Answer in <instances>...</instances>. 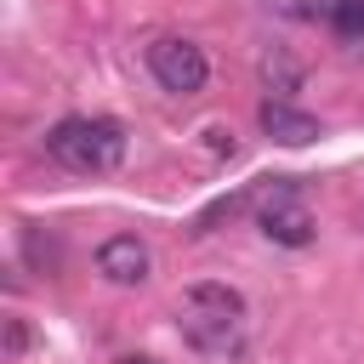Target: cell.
<instances>
[{
    "instance_id": "5",
    "label": "cell",
    "mask_w": 364,
    "mask_h": 364,
    "mask_svg": "<svg viewBox=\"0 0 364 364\" xmlns=\"http://www.w3.org/2000/svg\"><path fill=\"white\" fill-rule=\"evenodd\" d=\"M148 267H154V256H148V245L136 233H114V239L97 245V273L108 284H142Z\"/></svg>"
},
{
    "instance_id": "8",
    "label": "cell",
    "mask_w": 364,
    "mask_h": 364,
    "mask_svg": "<svg viewBox=\"0 0 364 364\" xmlns=\"http://www.w3.org/2000/svg\"><path fill=\"white\" fill-rule=\"evenodd\" d=\"M245 205H250V188H233V193H222V199H210V205H205V210L193 216V233H210L216 222H233V216H239Z\"/></svg>"
},
{
    "instance_id": "11",
    "label": "cell",
    "mask_w": 364,
    "mask_h": 364,
    "mask_svg": "<svg viewBox=\"0 0 364 364\" xmlns=\"http://www.w3.org/2000/svg\"><path fill=\"white\" fill-rule=\"evenodd\" d=\"M125 364H154V358H125Z\"/></svg>"
},
{
    "instance_id": "10",
    "label": "cell",
    "mask_w": 364,
    "mask_h": 364,
    "mask_svg": "<svg viewBox=\"0 0 364 364\" xmlns=\"http://www.w3.org/2000/svg\"><path fill=\"white\" fill-rule=\"evenodd\" d=\"M0 353H6V358H23V353H28V324H23L17 313L6 318V336H0Z\"/></svg>"
},
{
    "instance_id": "9",
    "label": "cell",
    "mask_w": 364,
    "mask_h": 364,
    "mask_svg": "<svg viewBox=\"0 0 364 364\" xmlns=\"http://www.w3.org/2000/svg\"><path fill=\"white\" fill-rule=\"evenodd\" d=\"M262 80H267V97H273V91L290 97V91L301 85V68H296L284 51H267V57H262Z\"/></svg>"
},
{
    "instance_id": "7",
    "label": "cell",
    "mask_w": 364,
    "mask_h": 364,
    "mask_svg": "<svg viewBox=\"0 0 364 364\" xmlns=\"http://www.w3.org/2000/svg\"><path fill=\"white\" fill-rule=\"evenodd\" d=\"M330 28H336V40L364 51V0H336L330 6Z\"/></svg>"
},
{
    "instance_id": "4",
    "label": "cell",
    "mask_w": 364,
    "mask_h": 364,
    "mask_svg": "<svg viewBox=\"0 0 364 364\" xmlns=\"http://www.w3.org/2000/svg\"><path fill=\"white\" fill-rule=\"evenodd\" d=\"M256 222H262V233H267L273 245H284V250H301V245H313V233H318L313 210L301 205L296 182H284V176H279V188L267 193V205H262Z\"/></svg>"
},
{
    "instance_id": "3",
    "label": "cell",
    "mask_w": 364,
    "mask_h": 364,
    "mask_svg": "<svg viewBox=\"0 0 364 364\" xmlns=\"http://www.w3.org/2000/svg\"><path fill=\"white\" fill-rule=\"evenodd\" d=\"M148 74H154L165 91L193 97V91H205V80H210V57H205V46H193V40H182V34H159V40L148 46Z\"/></svg>"
},
{
    "instance_id": "2",
    "label": "cell",
    "mask_w": 364,
    "mask_h": 364,
    "mask_svg": "<svg viewBox=\"0 0 364 364\" xmlns=\"http://www.w3.org/2000/svg\"><path fill=\"white\" fill-rule=\"evenodd\" d=\"M125 148H131L125 125H119V119H102V114H74V119H57V125L46 131V154H51L63 171H74V176H102V171H114V165L125 159Z\"/></svg>"
},
{
    "instance_id": "1",
    "label": "cell",
    "mask_w": 364,
    "mask_h": 364,
    "mask_svg": "<svg viewBox=\"0 0 364 364\" xmlns=\"http://www.w3.org/2000/svg\"><path fill=\"white\" fill-rule=\"evenodd\" d=\"M176 330L188 347L210 353V358H233L245 347V330H250V307L233 284L222 279H193L176 301Z\"/></svg>"
},
{
    "instance_id": "6",
    "label": "cell",
    "mask_w": 364,
    "mask_h": 364,
    "mask_svg": "<svg viewBox=\"0 0 364 364\" xmlns=\"http://www.w3.org/2000/svg\"><path fill=\"white\" fill-rule=\"evenodd\" d=\"M256 119H262V131H267L273 142H284V148H307V142L318 136V119L301 114L290 97H262V102H256Z\"/></svg>"
}]
</instances>
